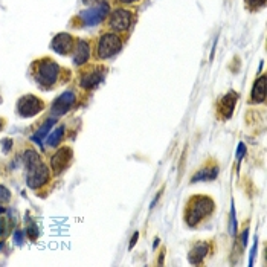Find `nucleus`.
<instances>
[{
    "label": "nucleus",
    "instance_id": "26",
    "mask_svg": "<svg viewBox=\"0 0 267 267\" xmlns=\"http://www.w3.org/2000/svg\"><path fill=\"white\" fill-rule=\"evenodd\" d=\"M23 234H25V232H22V230H19V229L14 232V241H15V244H22V243H23Z\"/></svg>",
    "mask_w": 267,
    "mask_h": 267
},
{
    "label": "nucleus",
    "instance_id": "25",
    "mask_svg": "<svg viewBox=\"0 0 267 267\" xmlns=\"http://www.w3.org/2000/svg\"><path fill=\"white\" fill-rule=\"evenodd\" d=\"M2 147H3V153H9V150L12 147V139H3Z\"/></svg>",
    "mask_w": 267,
    "mask_h": 267
},
{
    "label": "nucleus",
    "instance_id": "21",
    "mask_svg": "<svg viewBox=\"0 0 267 267\" xmlns=\"http://www.w3.org/2000/svg\"><path fill=\"white\" fill-rule=\"evenodd\" d=\"M26 232H28L29 238H31L32 241H35V238H37V235H39V227H37V224H35V223H29Z\"/></svg>",
    "mask_w": 267,
    "mask_h": 267
},
{
    "label": "nucleus",
    "instance_id": "30",
    "mask_svg": "<svg viewBox=\"0 0 267 267\" xmlns=\"http://www.w3.org/2000/svg\"><path fill=\"white\" fill-rule=\"evenodd\" d=\"M137 237H139V235H137V232H136V234H134V237L132 238V241H130V249H133V246L136 244V241H137Z\"/></svg>",
    "mask_w": 267,
    "mask_h": 267
},
{
    "label": "nucleus",
    "instance_id": "19",
    "mask_svg": "<svg viewBox=\"0 0 267 267\" xmlns=\"http://www.w3.org/2000/svg\"><path fill=\"white\" fill-rule=\"evenodd\" d=\"M63 134H64V127H58L57 130H54L52 133L47 136V145L49 147H57L61 142Z\"/></svg>",
    "mask_w": 267,
    "mask_h": 267
},
{
    "label": "nucleus",
    "instance_id": "17",
    "mask_svg": "<svg viewBox=\"0 0 267 267\" xmlns=\"http://www.w3.org/2000/svg\"><path fill=\"white\" fill-rule=\"evenodd\" d=\"M54 122H55L54 119H49V121H46L45 124H43V126L40 127V130H39L37 133L34 134V136H32V140H34V142H37L39 145H42V140H43L46 136L49 134V130H50V129L54 127Z\"/></svg>",
    "mask_w": 267,
    "mask_h": 267
},
{
    "label": "nucleus",
    "instance_id": "28",
    "mask_svg": "<svg viewBox=\"0 0 267 267\" xmlns=\"http://www.w3.org/2000/svg\"><path fill=\"white\" fill-rule=\"evenodd\" d=\"M255 252H257V240H255V244H254V247H252V251H251V261H249V266H252V264H254Z\"/></svg>",
    "mask_w": 267,
    "mask_h": 267
},
{
    "label": "nucleus",
    "instance_id": "32",
    "mask_svg": "<svg viewBox=\"0 0 267 267\" xmlns=\"http://www.w3.org/2000/svg\"><path fill=\"white\" fill-rule=\"evenodd\" d=\"M2 129H3V121L0 119V130H2Z\"/></svg>",
    "mask_w": 267,
    "mask_h": 267
},
{
    "label": "nucleus",
    "instance_id": "2",
    "mask_svg": "<svg viewBox=\"0 0 267 267\" xmlns=\"http://www.w3.org/2000/svg\"><path fill=\"white\" fill-rule=\"evenodd\" d=\"M60 70V66L52 58H43L35 63V81L43 89H50L57 83Z\"/></svg>",
    "mask_w": 267,
    "mask_h": 267
},
{
    "label": "nucleus",
    "instance_id": "29",
    "mask_svg": "<svg viewBox=\"0 0 267 267\" xmlns=\"http://www.w3.org/2000/svg\"><path fill=\"white\" fill-rule=\"evenodd\" d=\"M241 243H243V246L246 247V244H247V229L243 232V237H241Z\"/></svg>",
    "mask_w": 267,
    "mask_h": 267
},
{
    "label": "nucleus",
    "instance_id": "34",
    "mask_svg": "<svg viewBox=\"0 0 267 267\" xmlns=\"http://www.w3.org/2000/svg\"><path fill=\"white\" fill-rule=\"evenodd\" d=\"M2 244H3V243H0V247H2Z\"/></svg>",
    "mask_w": 267,
    "mask_h": 267
},
{
    "label": "nucleus",
    "instance_id": "10",
    "mask_svg": "<svg viewBox=\"0 0 267 267\" xmlns=\"http://www.w3.org/2000/svg\"><path fill=\"white\" fill-rule=\"evenodd\" d=\"M75 99H77V96L70 90L61 93L52 104V115L54 116H61V115L67 113L72 109V105L75 104Z\"/></svg>",
    "mask_w": 267,
    "mask_h": 267
},
{
    "label": "nucleus",
    "instance_id": "14",
    "mask_svg": "<svg viewBox=\"0 0 267 267\" xmlns=\"http://www.w3.org/2000/svg\"><path fill=\"white\" fill-rule=\"evenodd\" d=\"M209 244L206 241H200L194 246V249L189 252V261L191 264H200L208 257Z\"/></svg>",
    "mask_w": 267,
    "mask_h": 267
},
{
    "label": "nucleus",
    "instance_id": "6",
    "mask_svg": "<svg viewBox=\"0 0 267 267\" xmlns=\"http://www.w3.org/2000/svg\"><path fill=\"white\" fill-rule=\"evenodd\" d=\"M133 23V12L129 9H116L110 14L109 26L115 32H126Z\"/></svg>",
    "mask_w": 267,
    "mask_h": 267
},
{
    "label": "nucleus",
    "instance_id": "12",
    "mask_svg": "<svg viewBox=\"0 0 267 267\" xmlns=\"http://www.w3.org/2000/svg\"><path fill=\"white\" fill-rule=\"evenodd\" d=\"M90 57V47L87 42L84 40H78L77 42V47H75V52H74V63L75 66H83L87 63Z\"/></svg>",
    "mask_w": 267,
    "mask_h": 267
},
{
    "label": "nucleus",
    "instance_id": "7",
    "mask_svg": "<svg viewBox=\"0 0 267 267\" xmlns=\"http://www.w3.org/2000/svg\"><path fill=\"white\" fill-rule=\"evenodd\" d=\"M109 12H110V6L105 2H102V3H98V5L92 6L89 9L83 11L80 14V19L83 20L84 25L93 26V25H99L107 17Z\"/></svg>",
    "mask_w": 267,
    "mask_h": 267
},
{
    "label": "nucleus",
    "instance_id": "9",
    "mask_svg": "<svg viewBox=\"0 0 267 267\" xmlns=\"http://www.w3.org/2000/svg\"><path fill=\"white\" fill-rule=\"evenodd\" d=\"M74 159V151L69 148V147H63L60 148L50 159V167H52V171L55 174H60L63 173L72 162Z\"/></svg>",
    "mask_w": 267,
    "mask_h": 267
},
{
    "label": "nucleus",
    "instance_id": "24",
    "mask_svg": "<svg viewBox=\"0 0 267 267\" xmlns=\"http://www.w3.org/2000/svg\"><path fill=\"white\" fill-rule=\"evenodd\" d=\"M246 154V145L241 142L240 145H238V151H237V161L240 162L241 159H243V156Z\"/></svg>",
    "mask_w": 267,
    "mask_h": 267
},
{
    "label": "nucleus",
    "instance_id": "27",
    "mask_svg": "<svg viewBox=\"0 0 267 267\" xmlns=\"http://www.w3.org/2000/svg\"><path fill=\"white\" fill-rule=\"evenodd\" d=\"M5 234H6V219L0 217V235H5Z\"/></svg>",
    "mask_w": 267,
    "mask_h": 267
},
{
    "label": "nucleus",
    "instance_id": "33",
    "mask_svg": "<svg viewBox=\"0 0 267 267\" xmlns=\"http://www.w3.org/2000/svg\"><path fill=\"white\" fill-rule=\"evenodd\" d=\"M3 211H5V209H3V208H2V206H0V214H2V212H3Z\"/></svg>",
    "mask_w": 267,
    "mask_h": 267
},
{
    "label": "nucleus",
    "instance_id": "31",
    "mask_svg": "<svg viewBox=\"0 0 267 267\" xmlns=\"http://www.w3.org/2000/svg\"><path fill=\"white\" fill-rule=\"evenodd\" d=\"M119 3H124V5H132L134 2H139V0H118Z\"/></svg>",
    "mask_w": 267,
    "mask_h": 267
},
{
    "label": "nucleus",
    "instance_id": "3",
    "mask_svg": "<svg viewBox=\"0 0 267 267\" xmlns=\"http://www.w3.org/2000/svg\"><path fill=\"white\" fill-rule=\"evenodd\" d=\"M122 49V40L115 32H104L96 46V58L107 60L113 55H116Z\"/></svg>",
    "mask_w": 267,
    "mask_h": 267
},
{
    "label": "nucleus",
    "instance_id": "11",
    "mask_svg": "<svg viewBox=\"0 0 267 267\" xmlns=\"http://www.w3.org/2000/svg\"><path fill=\"white\" fill-rule=\"evenodd\" d=\"M75 47V40L72 35L69 34H58L54 40H52V49L60 54V55H67L74 50Z\"/></svg>",
    "mask_w": 267,
    "mask_h": 267
},
{
    "label": "nucleus",
    "instance_id": "23",
    "mask_svg": "<svg viewBox=\"0 0 267 267\" xmlns=\"http://www.w3.org/2000/svg\"><path fill=\"white\" fill-rule=\"evenodd\" d=\"M246 3H247L249 8H252V9H258V8H261V6H264L266 0H246Z\"/></svg>",
    "mask_w": 267,
    "mask_h": 267
},
{
    "label": "nucleus",
    "instance_id": "16",
    "mask_svg": "<svg viewBox=\"0 0 267 267\" xmlns=\"http://www.w3.org/2000/svg\"><path fill=\"white\" fill-rule=\"evenodd\" d=\"M217 174H219L217 165H216V164H209L208 167L202 168L200 171H197V174H194V176L191 177V183H195V182H200V180H205V182L214 180V179L217 177Z\"/></svg>",
    "mask_w": 267,
    "mask_h": 267
},
{
    "label": "nucleus",
    "instance_id": "1",
    "mask_svg": "<svg viewBox=\"0 0 267 267\" xmlns=\"http://www.w3.org/2000/svg\"><path fill=\"white\" fill-rule=\"evenodd\" d=\"M216 203L208 195H194L188 200L185 209V222L189 227L199 226V223L214 212Z\"/></svg>",
    "mask_w": 267,
    "mask_h": 267
},
{
    "label": "nucleus",
    "instance_id": "20",
    "mask_svg": "<svg viewBox=\"0 0 267 267\" xmlns=\"http://www.w3.org/2000/svg\"><path fill=\"white\" fill-rule=\"evenodd\" d=\"M11 200V192L6 186L0 185V203H8Z\"/></svg>",
    "mask_w": 267,
    "mask_h": 267
},
{
    "label": "nucleus",
    "instance_id": "18",
    "mask_svg": "<svg viewBox=\"0 0 267 267\" xmlns=\"http://www.w3.org/2000/svg\"><path fill=\"white\" fill-rule=\"evenodd\" d=\"M42 159H40V156L34 151V150H26L25 151V154H23V162H25V167H26V170L28 168H31V167H34L35 164H39Z\"/></svg>",
    "mask_w": 267,
    "mask_h": 267
},
{
    "label": "nucleus",
    "instance_id": "22",
    "mask_svg": "<svg viewBox=\"0 0 267 267\" xmlns=\"http://www.w3.org/2000/svg\"><path fill=\"white\" fill-rule=\"evenodd\" d=\"M229 234H230V235H235V234H237V222H235L234 203H232V209H230V226H229Z\"/></svg>",
    "mask_w": 267,
    "mask_h": 267
},
{
    "label": "nucleus",
    "instance_id": "4",
    "mask_svg": "<svg viewBox=\"0 0 267 267\" xmlns=\"http://www.w3.org/2000/svg\"><path fill=\"white\" fill-rule=\"evenodd\" d=\"M45 104L34 95H25L17 102V112L22 118H32L43 110Z\"/></svg>",
    "mask_w": 267,
    "mask_h": 267
},
{
    "label": "nucleus",
    "instance_id": "8",
    "mask_svg": "<svg viewBox=\"0 0 267 267\" xmlns=\"http://www.w3.org/2000/svg\"><path fill=\"white\" fill-rule=\"evenodd\" d=\"M105 74H107V67L105 66H92L87 72L81 74L80 86L83 89H95L104 80Z\"/></svg>",
    "mask_w": 267,
    "mask_h": 267
},
{
    "label": "nucleus",
    "instance_id": "15",
    "mask_svg": "<svg viewBox=\"0 0 267 267\" xmlns=\"http://www.w3.org/2000/svg\"><path fill=\"white\" fill-rule=\"evenodd\" d=\"M251 101L255 102V104H261L266 101V77L261 75L255 84H254V89H252V93H251Z\"/></svg>",
    "mask_w": 267,
    "mask_h": 267
},
{
    "label": "nucleus",
    "instance_id": "5",
    "mask_svg": "<svg viewBox=\"0 0 267 267\" xmlns=\"http://www.w3.org/2000/svg\"><path fill=\"white\" fill-rule=\"evenodd\" d=\"M50 179V173L47 165L43 164L42 161L35 164L34 167L28 168V176H26V183L31 189H37L40 186L46 185Z\"/></svg>",
    "mask_w": 267,
    "mask_h": 267
},
{
    "label": "nucleus",
    "instance_id": "13",
    "mask_svg": "<svg viewBox=\"0 0 267 267\" xmlns=\"http://www.w3.org/2000/svg\"><path fill=\"white\" fill-rule=\"evenodd\" d=\"M237 98H238V95H237L235 92H230V93H227L224 98H222V101H220V104H219V112L222 113V116L224 119L229 118V116L232 115L234 107H235V104H237Z\"/></svg>",
    "mask_w": 267,
    "mask_h": 267
}]
</instances>
